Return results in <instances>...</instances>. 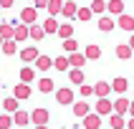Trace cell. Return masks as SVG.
<instances>
[{
    "label": "cell",
    "instance_id": "1",
    "mask_svg": "<svg viewBox=\"0 0 134 129\" xmlns=\"http://www.w3.org/2000/svg\"><path fill=\"white\" fill-rule=\"evenodd\" d=\"M53 99H56L61 106H71V104L76 101L74 89H68V86H66V89H56V91H53Z\"/></svg>",
    "mask_w": 134,
    "mask_h": 129
},
{
    "label": "cell",
    "instance_id": "2",
    "mask_svg": "<svg viewBox=\"0 0 134 129\" xmlns=\"http://www.w3.org/2000/svg\"><path fill=\"white\" fill-rule=\"evenodd\" d=\"M99 30H101V33H111L114 28H119V20H116V15H99Z\"/></svg>",
    "mask_w": 134,
    "mask_h": 129
},
{
    "label": "cell",
    "instance_id": "3",
    "mask_svg": "<svg viewBox=\"0 0 134 129\" xmlns=\"http://www.w3.org/2000/svg\"><path fill=\"white\" fill-rule=\"evenodd\" d=\"M94 111H99L101 116H109V114H114V101L109 96H99L94 104Z\"/></svg>",
    "mask_w": 134,
    "mask_h": 129
},
{
    "label": "cell",
    "instance_id": "4",
    "mask_svg": "<svg viewBox=\"0 0 134 129\" xmlns=\"http://www.w3.org/2000/svg\"><path fill=\"white\" fill-rule=\"evenodd\" d=\"M30 119H33L36 127H46V124L51 121V111H48V109H33V111H30Z\"/></svg>",
    "mask_w": 134,
    "mask_h": 129
},
{
    "label": "cell",
    "instance_id": "5",
    "mask_svg": "<svg viewBox=\"0 0 134 129\" xmlns=\"http://www.w3.org/2000/svg\"><path fill=\"white\" fill-rule=\"evenodd\" d=\"M81 127H86V129H101V114H99V111H89L81 119Z\"/></svg>",
    "mask_w": 134,
    "mask_h": 129
},
{
    "label": "cell",
    "instance_id": "6",
    "mask_svg": "<svg viewBox=\"0 0 134 129\" xmlns=\"http://www.w3.org/2000/svg\"><path fill=\"white\" fill-rule=\"evenodd\" d=\"M71 111H74L76 119H83V116L91 111V106H89V101H83V99H76L74 104H71Z\"/></svg>",
    "mask_w": 134,
    "mask_h": 129
},
{
    "label": "cell",
    "instance_id": "7",
    "mask_svg": "<svg viewBox=\"0 0 134 129\" xmlns=\"http://www.w3.org/2000/svg\"><path fill=\"white\" fill-rule=\"evenodd\" d=\"M20 20H23V23H28V25L38 23V20H41V18H38V8H36V5L23 8V10H20Z\"/></svg>",
    "mask_w": 134,
    "mask_h": 129
},
{
    "label": "cell",
    "instance_id": "8",
    "mask_svg": "<svg viewBox=\"0 0 134 129\" xmlns=\"http://www.w3.org/2000/svg\"><path fill=\"white\" fill-rule=\"evenodd\" d=\"M68 81H71V86H81V83L86 81V76H83V68L71 66V68H68Z\"/></svg>",
    "mask_w": 134,
    "mask_h": 129
},
{
    "label": "cell",
    "instance_id": "9",
    "mask_svg": "<svg viewBox=\"0 0 134 129\" xmlns=\"http://www.w3.org/2000/svg\"><path fill=\"white\" fill-rule=\"evenodd\" d=\"M94 91H96V96H111V94H114V86L109 81H104V78H99V81L94 83Z\"/></svg>",
    "mask_w": 134,
    "mask_h": 129
},
{
    "label": "cell",
    "instance_id": "10",
    "mask_svg": "<svg viewBox=\"0 0 134 129\" xmlns=\"http://www.w3.org/2000/svg\"><path fill=\"white\" fill-rule=\"evenodd\" d=\"M13 94L20 99V101H25V99H30V94H33V91H30V83L18 81V83H15V89H13Z\"/></svg>",
    "mask_w": 134,
    "mask_h": 129
},
{
    "label": "cell",
    "instance_id": "11",
    "mask_svg": "<svg viewBox=\"0 0 134 129\" xmlns=\"http://www.w3.org/2000/svg\"><path fill=\"white\" fill-rule=\"evenodd\" d=\"M43 28H46V33H48V36H56V33H58V28H61V23H58V18H56V15H48V18H43Z\"/></svg>",
    "mask_w": 134,
    "mask_h": 129
},
{
    "label": "cell",
    "instance_id": "12",
    "mask_svg": "<svg viewBox=\"0 0 134 129\" xmlns=\"http://www.w3.org/2000/svg\"><path fill=\"white\" fill-rule=\"evenodd\" d=\"M38 56H41V53H38L36 46H28V48H23V51H20V61H23V63H36Z\"/></svg>",
    "mask_w": 134,
    "mask_h": 129
},
{
    "label": "cell",
    "instance_id": "13",
    "mask_svg": "<svg viewBox=\"0 0 134 129\" xmlns=\"http://www.w3.org/2000/svg\"><path fill=\"white\" fill-rule=\"evenodd\" d=\"M116 20H119V28L124 30V33H134V18L132 15L121 13V15H116Z\"/></svg>",
    "mask_w": 134,
    "mask_h": 129
},
{
    "label": "cell",
    "instance_id": "14",
    "mask_svg": "<svg viewBox=\"0 0 134 129\" xmlns=\"http://www.w3.org/2000/svg\"><path fill=\"white\" fill-rule=\"evenodd\" d=\"M114 53H116V58H119V61H129V58H132V53H134V48L129 43H119L116 48H114Z\"/></svg>",
    "mask_w": 134,
    "mask_h": 129
},
{
    "label": "cell",
    "instance_id": "15",
    "mask_svg": "<svg viewBox=\"0 0 134 129\" xmlns=\"http://www.w3.org/2000/svg\"><path fill=\"white\" fill-rule=\"evenodd\" d=\"M28 38H30V25L20 20L18 25H15V41L20 43V41H28Z\"/></svg>",
    "mask_w": 134,
    "mask_h": 129
},
{
    "label": "cell",
    "instance_id": "16",
    "mask_svg": "<svg viewBox=\"0 0 134 129\" xmlns=\"http://www.w3.org/2000/svg\"><path fill=\"white\" fill-rule=\"evenodd\" d=\"M13 119H15V127H28V124H33L30 114H28V111H23V109L13 111Z\"/></svg>",
    "mask_w": 134,
    "mask_h": 129
},
{
    "label": "cell",
    "instance_id": "17",
    "mask_svg": "<svg viewBox=\"0 0 134 129\" xmlns=\"http://www.w3.org/2000/svg\"><path fill=\"white\" fill-rule=\"evenodd\" d=\"M18 109H20V99L15 96V94H13V96H8V99H3V111H10V114H13V111H18Z\"/></svg>",
    "mask_w": 134,
    "mask_h": 129
},
{
    "label": "cell",
    "instance_id": "18",
    "mask_svg": "<svg viewBox=\"0 0 134 129\" xmlns=\"http://www.w3.org/2000/svg\"><path fill=\"white\" fill-rule=\"evenodd\" d=\"M68 58H71V66L83 68V66H86V61H89V56H86V53H81V51H74V53H68Z\"/></svg>",
    "mask_w": 134,
    "mask_h": 129
},
{
    "label": "cell",
    "instance_id": "19",
    "mask_svg": "<svg viewBox=\"0 0 134 129\" xmlns=\"http://www.w3.org/2000/svg\"><path fill=\"white\" fill-rule=\"evenodd\" d=\"M129 106H132V101H129V99H124V94H119V99H114V111L129 114Z\"/></svg>",
    "mask_w": 134,
    "mask_h": 129
},
{
    "label": "cell",
    "instance_id": "20",
    "mask_svg": "<svg viewBox=\"0 0 134 129\" xmlns=\"http://www.w3.org/2000/svg\"><path fill=\"white\" fill-rule=\"evenodd\" d=\"M36 68L41 71V74L51 71V68H53V58H51V56H38V58H36Z\"/></svg>",
    "mask_w": 134,
    "mask_h": 129
},
{
    "label": "cell",
    "instance_id": "21",
    "mask_svg": "<svg viewBox=\"0 0 134 129\" xmlns=\"http://www.w3.org/2000/svg\"><path fill=\"white\" fill-rule=\"evenodd\" d=\"M109 127H111V129H124V127H127V121H124V114H119V111L109 114Z\"/></svg>",
    "mask_w": 134,
    "mask_h": 129
},
{
    "label": "cell",
    "instance_id": "22",
    "mask_svg": "<svg viewBox=\"0 0 134 129\" xmlns=\"http://www.w3.org/2000/svg\"><path fill=\"white\" fill-rule=\"evenodd\" d=\"M111 86H114V94H127L129 91V81L124 78V76H116L111 81Z\"/></svg>",
    "mask_w": 134,
    "mask_h": 129
},
{
    "label": "cell",
    "instance_id": "23",
    "mask_svg": "<svg viewBox=\"0 0 134 129\" xmlns=\"http://www.w3.org/2000/svg\"><path fill=\"white\" fill-rule=\"evenodd\" d=\"M63 18H76V15H79V5H76V0H66V3H63Z\"/></svg>",
    "mask_w": 134,
    "mask_h": 129
},
{
    "label": "cell",
    "instance_id": "24",
    "mask_svg": "<svg viewBox=\"0 0 134 129\" xmlns=\"http://www.w3.org/2000/svg\"><path fill=\"white\" fill-rule=\"evenodd\" d=\"M38 91H41V94H53V91H56L53 78H38Z\"/></svg>",
    "mask_w": 134,
    "mask_h": 129
},
{
    "label": "cell",
    "instance_id": "25",
    "mask_svg": "<svg viewBox=\"0 0 134 129\" xmlns=\"http://www.w3.org/2000/svg\"><path fill=\"white\" fill-rule=\"evenodd\" d=\"M3 53H5V56H15V53H18V41H15V38H5V41H3Z\"/></svg>",
    "mask_w": 134,
    "mask_h": 129
},
{
    "label": "cell",
    "instance_id": "26",
    "mask_svg": "<svg viewBox=\"0 0 134 129\" xmlns=\"http://www.w3.org/2000/svg\"><path fill=\"white\" fill-rule=\"evenodd\" d=\"M53 68L61 71V74L68 71V68H71V58H68V56H58V58H53Z\"/></svg>",
    "mask_w": 134,
    "mask_h": 129
},
{
    "label": "cell",
    "instance_id": "27",
    "mask_svg": "<svg viewBox=\"0 0 134 129\" xmlns=\"http://www.w3.org/2000/svg\"><path fill=\"white\" fill-rule=\"evenodd\" d=\"M91 10H94L96 15L109 13V0H91Z\"/></svg>",
    "mask_w": 134,
    "mask_h": 129
},
{
    "label": "cell",
    "instance_id": "28",
    "mask_svg": "<svg viewBox=\"0 0 134 129\" xmlns=\"http://www.w3.org/2000/svg\"><path fill=\"white\" fill-rule=\"evenodd\" d=\"M46 36H48V33H46V28L41 23H33V25H30V38H33V41H43Z\"/></svg>",
    "mask_w": 134,
    "mask_h": 129
},
{
    "label": "cell",
    "instance_id": "29",
    "mask_svg": "<svg viewBox=\"0 0 134 129\" xmlns=\"http://www.w3.org/2000/svg\"><path fill=\"white\" fill-rule=\"evenodd\" d=\"M83 53L89 56V61H99V58H101V48H99L96 43H89L86 48H83Z\"/></svg>",
    "mask_w": 134,
    "mask_h": 129
},
{
    "label": "cell",
    "instance_id": "30",
    "mask_svg": "<svg viewBox=\"0 0 134 129\" xmlns=\"http://www.w3.org/2000/svg\"><path fill=\"white\" fill-rule=\"evenodd\" d=\"M63 3H66V0H51V3H48V15H56V18H58V15L63 13Z\"/></svg>",
    "mask_w": 134,
    "mask_h": 129
},
{
    "label": "cell",
    "instance_id": "31",
    "mask_svg": "<svg viewBox=\"0 0 134 129\" xmlns=\"http://www.w3.org/2000/svg\"><path fill=\"white\" fill-rule=\"evenodd\" d=\"M94 15H96V13L91 10V5H89V8H79V15H76V20H81V23H89L91 18H94Z\"/></svg>",
    "mask_w": 134,
    "mask_h": 129
},
{
    "label": "cell",
    "instance_id": "32",
    "mask_svg": "<svg viewBox=\"0 0 134 129\" xmlns=\"http://www.w3.org/2000/svg\"><path fill=\"white\" fill-rule=\"evenodd\" d=\"M0 38L5 41V38H15V25L13 23H3L0 25Z\"/></svg>",
    "mask_w": 134,
    "mask_h": 129
},
{
    "label": "cell",
    "instance_id": "33",
    "mask_svg": "<svg viewBox=\"0 0 134 129\" xmlns=\"http://www.w3.org/2000/svg\"><path fill=\"white\" fill-rule=\"evenodd\" d=\"M109 13L111 15H121L124 13V0H109Z\"/></svg>",
    "mask_w": 134,
    "mask_h": 129
},
{
    "label": "cell",
    "instance_id": "34",
    "mask_svg": "<svg viewBox=\"0 0 134 129\" xmlns=\"http://www.w3.org/2000/svg\"><path fill=\"white\" fill-rule=\"evenodd\" d=\"M36 71L38 68H30V66H25V68H20V81H25V83H30L33 78H36Z\"/></svg>",
    "mask_w": 134,
    "mask_h": 129
},
{
    "label": "cell",
    "instance_id": "35",
    "mask_svg": "<svg viewBox=\"0 0 134 129\" xmlns=\"http://www.w3.org/2000/svg\"><path fill=\"white\" fill-rule=\"evenodd\" d=\"M56 36H58V38H71V36H74V25H71V23H61V28H58Z\"/></svg>",
    "mask_w": 134,
    "mask_h": 129
},
{
    "label": "cell",
    "instance_id": "36",
    "mask_svg": "<svg viewBox=\"0 0 134 129\" xmlns=\"http://www.w3.org/2000/svg\"><path fill=\"white\" fill-rule=\"evenodd\" d=\"M63 51H66V53L79 51V41H76L74 36H71V38H63Z\"/></svg>",
    "mask_w": 134,
    "mask_h": 129
},
{
    "label": "cell",
    "instance_id": "37",
    "mask_svg": "<svg viewBox=\"0 0 134 129\" xmlns=\"http://www.w3.org/2000/svg\"><path fill=\"white\" fill-rule=\"evenodd\" d=\"M79 89H81V96H86V99H89V96H96V91H94V86H89L86 81H83L81 86H79Z\"/></svg>",
    "mask_w": 134,
    "mask_h": 129
},
{
    "label": "cell",
    "instance_id": "38",
    "mask_svg": "<svg viewBox=\"0 0 134 129\" xmlns=\"http://www.w3.org/2000/svg\"><path fill=\"white\" fill-rule=\"evenodd\" d=\"M48 3H51V0H33V5H36L38 10H48Z\"/></svg>",
    "mask_w": 134,
    "mask_h": 129
},
{
    "label": "cell",
    "instance_id": "39",
    "mask_svg": "<svg viewBox=\"0 0 134 129\" xmlns=\"http://www.w3.org/2000/svg\"><path fill=\"white\" fill-rule=\"evenodd\" d=\"M13 3H15V0H0V5L5 8V10H8V8H13Z\"/></svg>",
    "mask_w": 134,
    "mask_h": 129
},
{
    "label": "cell",
    "instance_id": "40",
    "mask_svg": "<svg viewBox=\"0 0 134 129\" xmlns=\"http://www.w3.org/2000/svg\"><path fill=\"white\" fill-rule=\"evenodd\" d=\"M127 127H129V129H134V116H132V119L127 121Z\"/></svg>",
    "mask_w": 134,
    "mask_h": 129
},
{
    "label": "cell",
    "instance_id": "41",
    "mask_svg": "<svg viewBox=\"0 0 134 129\" xmlns=\"http://www.w3.org/2000/svg\"><path fill=\"white\" fill-rule=\"evenodd\" d=\"M129 116H134V101H132V106H129Z\"/></svg>",
    "mask_w": 134,
    "mask_h": 129
},
{
    "label": "cell",
    "instance_id": "42",
    "mask_svg": "<svg viewBox=\"0 0 134 129\" xmlns=\"http://www.w3.org/2000/svg\"><path fill=\"white\" fill-rule=\"evenodd\" d=\"M129 46H132V48H134V33H132V38H129Z\"/></svg>",
    "mask_w": 134,
    "mask_h": 129
}]
</instances>
